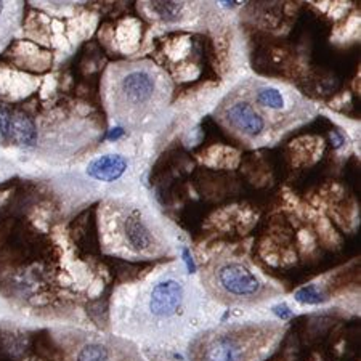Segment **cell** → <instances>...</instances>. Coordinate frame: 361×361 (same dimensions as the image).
Here are the masks:
<instances>
[{
    "mask_svg": "<svg viewBox=\"0 0 361 361\" xmlns=\"http://www.w3.org/2000/svg\"><path fill=\"white\" fill-rule=\"evenodd\" d=\"M171 84L167 75L149 61L121 63L108 79V108L121 124H137L166 104Z\"/></svg>",
    "mask_w": 361,
    "mask_h": 361,
    "instance_id": "1",
    "label": "cell"
},
{
    "mask_svg": "<svg viewBox=\"0 0 361 361\" xmlns=\"http://www.w3.org/2000/svg\"><path fill=\"white\" fill-rule=\"evenodd\" d=\"M273 313L279 318V319H288L293 317V310L286 305V304H278L271 308Z\"/></svg>",
    "mask_w": 361,
    "mask_h": 361,
    "instance_id": "14",
    "label": "cell"
},
{
    "mask_svg": "<svg viewBox=\"0 0 361 361\" xmlns=\"http://www.w3.org/2000/svg\"><path fill=\"white\" fill-rule=\"evenodd\" d=\"M225 118L233 129H236L238 132H241L243 135L250 138L259 137L267 127L264 116L259 113V109L255 108L252 103H249L246 100L233 103L231 106L226 109Z\"/></svg>",
    "mask_w": 361,
    "mask_h": 361,
    "instance_id": "5",
    "label": "cell"
},
{
    "mask_svg": "<svg viewBox=\"0 0 361 361\" xmlns=\"http://www.w3.org/2000/svg\"><path fill=\"white\" fill-rule=\"evenodd\" d=\"M124 233L127 244L135 252H148L149 249H153L154 238L151 235L147 224L143 222L137 212L127 215L124 222Z\"/></svg>",
    "mask_w": 361,
    "mask_h": 361,
    "instance_id": "8",
    "label": "cell"
},
{
    "mask_svg": "<svg viewBox=\"0 0 361 361\" xmlns=\"http://www.w3.org/2000/svg\"><path fill=\"white\" fill-rule=\"evenodd\" d=\"M255 100H257L260 106L270 109H281L284 106V98L281 92L275 89V87H262L255 93Z\"/></svg>",
    "mask_w": 361,
    "mask_h": 361,
    "instance_id": "11",
    "label": "cell"
},
{
    "mask_svg": "<svg viewBox=\"0 0 361 361\" xmlns=\"http://www.w3.org/2000/svg\"><path fill=\"white\" fill-rule=\"evenodd\" d=\"M149 8L159 20L176 23L182 16V0H149Z\"/></svg>",
    "mask_w": 361,
    "mask_h": 361,
    "instance_id": "10",
    "label": "cell"
},
{
    "mask_svg": "<svg viewBox=\"0 0 361 361\" xmlns=\"http://www.w3.org/2000/svg\"><path fill=\"white\" fill-rule=\"evenodd\" d=\"M21 0H0V47L8 42L20 25Z\"/></svg>",
    "mask_w": 361,
    "mask_h": 361,
    "instance_id": "9",
    "label": "cell"
},
{
    "mask_svg": "<svg viewBox=\"0 0 361 361\" xmlns=\"http://www.w3.org/2000/svg\"><path fill=\"white\" fill-rule=\"evenodd\" d=\"M75 361H111V355L106 345L100 342H92L78 353Z\"/></svg>",
    "mask_w": 361,
    "mask_h": 361,
    "instance_id": "12",
    "label": "cell"
},
{
    "mask_svg": "<svg viewBox=\"0 0 361 361\" xmlns=\"http://www.w3.org/2000/svg\"><path fill=\"white\" fill-rule=\"evenodd\" d=\"M328 297H324L319 290L317 289V286H307V288H302L295 293V300L299 302V304H304V305H319L326 302Z\"/></svg>",
    "mask_w": 361,
    "mask_h": 361,
    "instance_id": "13",
    "label": "cell"
},
{
    "mask_svg": "<svg viewBox=\"0 0 361 361\" xmlns=\"http://www.w3.org/2000/svg\"><path fill=\"white\" fill-rule=\"evenodd\" d=\"M127 171V159L121 154H104L100 158L93 159L89 167H87V173L92 178L98 180V182L111 183L119 180Z\"/></svg>",
    "mask_w": 361,
    "mask_h": 361,
    "instance_id": "7",
    "label": "cell"
},
{
    "mask_svg": "<svg viewBox=\"0 0 361 361\" xmlns=\"http://www.w3.org/2000/svg\"><path fill=\"white\" fill-rule=\"evenodd\" d=\"M0 130L18 145H31L36 140V127L26 114L0 109Z\"/></svg>",
    "mask_w": 361,
    "mask_h": 361,
    "instance_id": "6",
    "label": "cell"
},
{
    "mask_svg": "<svg viewBox=\"0 0 361 361\" xmlns=\"http://www.w3.org/2000/svg\"><path fill=\"white\" fill-rule=\"evenodd\" d=\"M185 300L183 284L177 279L159 281L151 290L149 310L158 318H171L177 315Z\"/></svg>",
    "mask_w": 361,
    "mask_h": 361,
    "instance_id": "4",
    "label": "cell"
},
{
    "mask_svg": "<svg viewBox=\"0 0 361 361\" xmlns=\"http://www.w3.org/2000/svg\"><path fill=\"white\" fill-rule=\"evenodd\" d=\"M42 4H51V5H73V4H80L84 0H39Z\"/></svg>",
    "mask_w": 361,
    "mask_h": 361,
    "instance_id": "15",
    "label": "cell"
},
{
    "mask_svg": "<svg viewBox=\"0 0 361 361\" xmlns=\"http://www.w3.org/2000/svg\"><path fill=\"white\" fill-rule=\"evenodd\" d=\"M260 326H228L211 329L190 345L191 361H252L264 343Z\"/></svg>",
    "mask_w": 361,
    "mask_h": 361,
    "instance_id": "3",
    "label": "cell"
},
{
    "mask_svg": "<svg viewBox=\"0 0 361 361\" xmlns=\"http://www.w3.org/2000/svg\"><path fill=\"white\" fill-rule=\"evenodd\" d=\"M202 281L214 299L228 305H252L269 299V286L233 259H219L204 273Z\"/></svg>",
    "mask_w": 361,
    "mask_h": 361,
    "instance_id": "2",
    "label": "cell"
}]
</instances>
